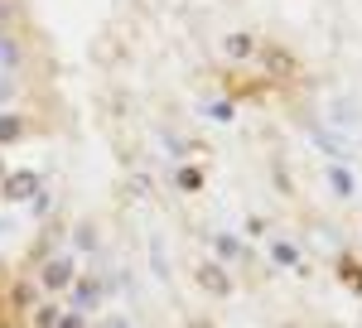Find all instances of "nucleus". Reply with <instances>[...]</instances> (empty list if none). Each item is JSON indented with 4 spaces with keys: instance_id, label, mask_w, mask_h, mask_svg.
I'll use <instances>...</instances> for the list:
<instances>
[{
    "instance_id": "1",
    "label": "nucleus",
    "mask_w": 362,
    "mask_h": 328,
    "mask_svg": "<svg viewBox=\"0 0 362 328\" xmlns=\"http://www.w3.org/2000/svg\"><path fill=\"white\" fill-rule=\"evenodd\" d=\"M256 63H261V73H266L271 82L300 78V54H295V49H285L280 39H261V44H256Z\"/></svg>"
},
{
    "instance_id": "2",
    "label": "nucleus",
    "mask_w": 362,
    "mask_h": 328,
    "mask_svg": "<svg viewBox=\"0 0 362 328\" xmlns=\"http://www.w3.org/2000/svg\"><path fill=\"white\" fill-rule=\"evenodd\" d=\"M78 280V256L73 251H58L39 266V290L44 295H68V285Z\"/></svg>"
},
{
    "instance_id": "3",
    "label": "nucleus",
    "mask_w": 362,
    "mask_h": 328,
    "mask_svg": "<svg viewBox=\"0 0 362 328\" xmlns=\"http://www.w3.org/2000/svg\"><path fill=\"white\" fill-rule=\"evenodd\" d=\"M39 189H44V179H39L34 169H10V174L0 179V198H5V203H34Z\"/></svg>"
},
{
    "instance_id": "4",
    "label": "nucleus",
    "mask_w": 362,
    "mask_h": 328,
    "mask_svg": "<svg viewBox=\"0 0 362 328\" xmlns=\"http://www.w3.org/2000/svg\"><path fill=\"white\" fill-rule=\"evenodd\" d=\"M102 290H107V285H102L97 275H83V271H78V280L68 285V309H83V314H92V309L102 304Z\"/></svg>"
},
{
    "instance_id": "5",
    "label": "nucleus",
    "mask_w": 362,
    "mask_h": 328,
    "mask_svg": "<svg viewBox=\"0 0 362 328\" xmlns=\"http://www.w3.org/2000/svg\"><path fill=\"white\" fill-rule=\"evenodd\" d=\"M194 280L208 290V295H218V300H232V275H227L223 261H198Z\"/></svg>"
},
{
    "instance_id": "6",
    "label": "nucleus",
    "mask_w": 362,
    "mask_h": 328,
    "mask_svg": "<svg viewBox=\"0 0 362 328\" xmlns=\"http://www.w3.org/2000/svg\"><path fill=\"white\" fill-rule=\"evenodd\" d=\"M213 261H223V266H247V261H256V256H251V246L242 242V237L218 232V237H213Z\"/></svg>"
},
{
    "instance_id": "7",
    "label": "nucleus",
    "mask_w": 362,
    "mask_h": 328,
    "mask_svg": "<svg viewBox=\"0 0 362 328\" xmlns=\"http://www.w3.org/2000/svg\"><path fill=\"white\" fill-rule=\"evenodd\" d=\"M266 256H271V266H280V271H305V256H300V246L290 242V237H271L266 242Z\"/></svg>"
},
{
    "instance_id": "8",
    "label": "nucleus",
    "mask_w": 362,
    "mask_h": 328,
    "mask_svg": "<svg viewBox=\"0 0 362 328\" xmlns=\"http://www.w3.org/2000/svg\"><path fill=\"white\" fill-rule=\"evenodd\" d=\"M256 44H261L256 34H247V29H232V34L223 39V54L242 63V58H256Z\"/></svg>"
},
{
    "instance_id": "9",
    "label": "nucleus",
    "mask_w": 362,
    "mask_h": 328,
    "mask_svg": "<svg viewBox=\"0 0 362 328\" xmlns=\"http://www.w3.org/2000/svg\"><path fill=\"white\" fill-rule=\"evenodd\" d=\"M25 131H29V121L20 111H0V150L15 145V140H25Z\"/></svg>"
},
{
    "instance_id": "10",
    "label": "nucleus",
    "mask_w": 362,
    "mask_h": 328,
    "mask_svg": "<svg viewBox=\"0 0 362 328\" xmlns=\"http://www.w3.org/2000/svg\"><path fill=\"white\" fill-rule=\"evenodd\" d=\"M203 184H208V179H203L198 164H179V169H174V189H179V193H198Z\"/></svg>"
},
{
    "instance_id": "11",
    "label": "nucleus",
    "mask_w": 362,
    "mask_h": 328,
    "mask_svg": "<svg viewBox=\"0 0 362 328\" xmlns=\"http://www.w3.org/2000/svg\"><path fill=\"white\" fill-rule=\"evenodd\" d=\"M338 280H343V285H353V295H362V261L358 256H338Z\"/></svg>"
},
{
    "instance_id": "12",
    "label": "nucleus",
    "mask_w": 362,
    "mask_h": 328,
    "mask_svg": "<svg viewBox=\"0 0 362 328\" xmlns=\"http://www.w3.org/2000/svg\"><path fill=\"white\" fill-rule=\"evenodd\" d=\"M39 295H44V290H39V280H20V285L10 290V304H15V309H34Z\"/></svg>"
},
{
    "instance_id": "13",
    "label": "nucleus",
    "mask_w": 362,
    "mask_h": 328,
    "mask_svg": "<svg viewBox=\"0 0 362 328\" xmlns=\"http://www.w3.org/2000/svg\"><path fill=\"white\" fill-rule=\"evenodd\" d=\"M329 184H334V193H338V198H353V189H358L353 169H343V164H329Z\"/></svg>"
},
{
    "instance_id": "14",
    "label": "nucleus",
    "mask_w": 362,
    "mask_h": 328,
    "mask_svg": "<svg viewBox=\"0 0 362 328\" xmlns=\"http://www.w3.org/2000/svg\"><path fill=\"white\" fill-rule=\"evenodd\" d=\"M58 319H63V304H54V300L34 304V328H58Z\"/></svg>"
},
{
    "instance_id": "15",
    "label": "nucleus",
    "mask_w": 362,
    "mask_h": 328,
    "mask_svg": "<svg viewBox=\"0 0 362 328\" xmlns=\"http://www.w3.org/2000/svg\"><path fill=\"white\" fill-rule=\"evenodd\" d=\"M0 63H5V73H15V68H20V44H15V34H5V39H0Z\"/></svg>"
},
{
    "instance_id": "16",
    "label": "nucleus",
    "mask_w": 362,
    "mask_h": 328,
    "mask_svg": "<svg viewBox=\"0 0 362 328\" xmlns=\"http://www.w3.org/2000/svg\"><path fill=\"white\" fill-rule=\"evenodd\" d=\"M58 328H92V319H87L83 309H63V319H58Z\"/></svg>"
},
{
    "instance_id": "17",
    "label": "nucleus",
    "mask_w": 362,
    "mask_h": 328,
    "mask_svg": "<svg viewBox=\"0 0 362 328\" xmlns=\"http://www.w3.org/2000/svg\"><path fill=\"white\" fill-rule=\"evenodd\" d=\"M271 232V222L266 218H247V237H266Z\"/></svg>"
},
{
    "instance_id": "18",
    "label": "nucleus",
    "mask_w": 362,
    "mask_h": 328,
    "mask_svg": "<svg viewBox=\"0 0 362 328\" xmlns=\"http://www.w3.org/2000/svg\"><path fill=\"white\" fill-rule=\"evenodd\" d=\"M208 111H213L218 121H232V116H237V107H232V102H213V107H208Z\"/></svg>"
},
{
    "instance_id": "19",
    "label": "nucleus",
    "mask_w": 362,
    "mask_h": 328,
    "mask_svg": "<svg viewBox=\"0 0 362 328\" xmlns=\"http://www.w3.org/2000/svg\"><path fill=\"white\" fill-rule=\"evenodd\" d=\"M0 20H15V5L10 0H0Z\"/></svg>"
},
{
    "instance_id": "20",
    "label": "nucleus",
    "mask_w": 362,
    "mask_h": 328,
    "mask_svg": "<svg viewBox=\"0 0 362 328\" xmlns=\"http://www.w3.org/2000/svg\"><path fill=\"white\" fill-rule=\"evenodd\" d=\"M92 328H131L126 319H112V324H92Z\"/></svg>"
},
{
    "instance_id": "21",
    "label": "nucleus",
    "mask_w": 362,
    "mask_h": 328,
    "mask_svg": "<svg viewBox=\"0 0 362 328\" xmlns=\"http://www.w3.org/2000/svg\"><path fill=\"white\" fill-rule=\"evenodd\" d=\"M189 328H218V324H208V319H194V324H189Z\"/></svg>"
},
{
    "instance_id": "22",
    "label": "nucleus",
    "mask_w": 362,
    "mask_h": 328,
    "mask_svg": "<svg viewBox=\"0 0 362 328\" xmlns=\"http://www.w3.org/2000/svg\"><path fill=\"white\" fill-rule=\"evenodd\" d=\"M5 34H10V20H0V39H5Z\"/></svg>"
},
{
    "instance_id": "23",
    "label": "nucleus",
    "mask_w": 362,
    "mask_h": 328,
    "mask_svg": "<svg viewBox=\"0 0 362 328\" xmlns=\"http://www.w3.org/2000/svg\"><path fill=\"white\" fill-rule=\"evenodd\" d=\"M5 174H10V169H5V155H0V179H5Z\"/></svg>"
}]
</instances>
